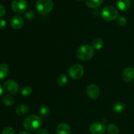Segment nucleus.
Returning <instances> with one entry per match:
<instances>
[{
  "mask_svg": "<svg viewBox=\"0 0 134 134\" xmlns=\"http://www.w3.org/2000/svg\"><path fill=\"white\" fill-rule=\"evenodd\" d=\"M43 121L40 116L31 115L27 116L23 122L24 128L30 132H34L39 129L42 125Z\"/></svg>",
  "mask_w": 134,
  "mask_h": 134,
  "instance_id": "obj_1",
  "label": "nucleus"
},
{
  "mask_svg": "<svg viewBox=\"0 0 134 134\" xmlns=\"http://www.w3.org/2000/svg\"><path fill=\"white\" fill-rule=\"evenodd\" d=\"M94 54V48L88 44L81 46L77 51V58L82 61H87L90 60L93 57Z\"/></svg>",
  "mask_w": 134,
  "mask_h": 134,
  "instance_id": "obj_2",
  "label": "nucleus"
},
{
  "mask_svg": "<svg viewBox=\"0 0 134 134\" xmlns=\"http://www.w3.org/2000/svg\"><path fill=\"white\" fill-rule=\"evenodd\" d=\"M54 7L52 0H37L36 3V9L41 14L45 15L52 10Z\"/></svg>",
  "mask_w": 134,
  "mask_h": 134,
  "instance_id": "obj_3",
  "label": "nucleus"
},
{
  "mask_svg": "<svg viewBox=\"0 0 134 134\" xmlns=\"http://www.w3.org/2000/svg\"><path fill=\"white\" fill-rule=\"evenodd\" d=\"M118 10L114 7L108 5L103 8L102 10V16L105 21H113L118 17Z\"/></svg>",
  "mask_w": 134,
  "mask_h": 134,
  "instance_id": "obj_4",
  "label": "nucleus"
},
{
  "mask_svg": "<svg viewBox=\"0 0 134 134\" xmlns=\"http://www.w3.org/2000/svg\"><path fill=\"white\" fill-rule=\"evenodd\" d=\"M84 68L81 64H74L69 69V75L73 79H79L84 75Z\"/></svg>",
  "mask_w": 134,
  "mask_h": 134,
  "instance_id": "obj_5",
  "label": "nucleus"
},
{
  "mask_svg": "<svg viewBox=\"0 0 134 134\" xmlns=\"http://www.w3.org/2000/svg\"><path fill=\"white\" fill-rule=\"evenodd\" d=\"M27 1L26 0H13L11 7L13 11L16 14H22L27 9Z\"/></svg>",
  "mask_w": 134,
  "mask_h": 134,
  "instance_id": "obj_6",
  "label": "nucleus"
},
{
  "mask_svg": "<svg viewBox=\"0 0 134 134\" xmlns=\"http://www.w3.org/2000/svg\"><path fill=\"white\" fill-rule=\"evenodd\" d=\"M3 88L5 91L9 94H14L18 91L19 86L16 81L13 80H8L4 83Z\"/></svg>",
  "mask_w": 134,
  "mask_h": 134,
  "instance_id": "obj_7",
  "label": "nucleus"
},
{
  "mask_svg": "<svg viewBox=\"0 0 134 134\" xmlns=\"http://www.w3.org/2000/svg\"><path fill=\"white\" fill-rule=\"evenodd\" d=\"M87 96L92 99H96L100 94V90L99 87L94 84L89 85L86 89Z\"/></svg>",
  "mask_w": 134,
  "mask_h": 134,
  "instance_id": "obj_8",
  "label": "nucleus"
},
{
  "mask_svg": "<svg viewBox=\"0 0 134 134\" xmlns=\"http://www.w3.org/2000/svg\"><path fill=\"white\" fill-rule=\"evenodd\" d=\"M106 127L103 123L96 122L91 124L90 131L92 134H103L105 132Z\"/></svg>",
  "mask_w": 134,
  "mask_h": 134,
  "instance_id": "obj_9",
  "label": "nucleus"
},
{
  "mask_svg": "<svg viewBox=\"0 0 134 134\" xmlns=\"http://www.w3.org/2000/svg\"><path fill=\"white\" fill-rule=\"evenodd\" d=\"M24 24L23 18L21 16H14L10 20V26L14 30L22 28Z\"/></svg>",
  "mask_w": 134,
  "mask_h": 134,
  "instance_id": "obj_10",
  "label": "nucleus"
},
{
  "mask_svg": "<svg viewBox=\"0 0 134 134\" xmlns=\"http://www.w3.org/2000/svg\"><path fill=\"white\" fill-rule=\"evenodd\" d=\"M122 78L126 82H130L134 79V68L128 67L123 71Z\"/></svg>",
  "mask_w": 134,
  "mask_h": 134,
  "instance_id": "obj_11",
  "label": "nucleus"
},
{
  "mask_svg": "<svg viewBox=\"0 0 134 134\" xmlns=\"http://www.w3.org/2000/svg\"><path fill=\"white\" fill-rule=\"evenodd\" d=\"M71 129L68 124L61 123L56 127V133L57 134H70Z\"/></svg>",
  "mask_w": 134,
  "mask_h": 134,
  "instance_id": "obj_12",
  "label": "nucleus"
},
{
  "mask_svg": "<svg viewBox=\"0 0 134 134\" xmlns=\"http://www.w3.org/2000/svg\"><path fill=\"white\" fill-rule=\"evenodd\" d=\"M116 5L120 10L125 11L131 7V0H117Z\"/></svg>",
  "mask_w": 134,
  "mask_h": 134,
  "instance_id": "obj_13",
  "label": "nucleus"
},
{
  "mask_svg": "<svg viewBox=\"0 0 134 134\" xmlns=\"http://www.w3.org/2000/svg\"><path fill=\"white\" fill-rule=\"evenodd\" d=\"M9 68L7 64H2L0 65V80L5 79L9 74Z\"/></svg>",
  "mask_w": 134,
  "mask_h": 134,
  "instance_id": "obj_14",
  "label": "nucleus"
},
{
  "mask_svg": "<svg viewBox=\"0 0 134 134\" xmlns=\"http://www.w3.org/2000/svg\"><path fill=\"white\" fill-rule=\"evenodd\" d=\"M29 111V108L26 105L20 104L16 108V113L19 116H24L26 115Z\"/></svg>",
  "mask_w": 134,
  "mask_h": 134,
  "instance_id": "obj_15",
  "label": "nucleus"
},
{
  "mask_svg": "<svg viewBox=\"0 0 134 134\" xmlns=\"http://www.w3.org/2000/svg\"><path fill=\"white\" fill-rule=\"evenodd\" d=\"M103 0H86V4L88 7L96 9L99 7L103 3Z\"/></svg>",
  "mask_w": 134,
  "mask_h": 134,
  "instance_id": "obj_16",
  "label": "nucleus"
},
{
  "mask_svg": "<svg viewBox=\"0 0 134 134\" xmlns=\"http://www.w3.org/2000/svg\"><path fill=\"white\" fill-rule=\"evenodd\" d=\"M92 47L96 50H100L102 48L104 44V42L100 38H96L92 41Z\"/></svg>",
  "mask_w": 134,
  "mask_h": 134,
  "instance_id": "obj_17",
  "label": "nucleus"
},
{
  "mask_svg": "<svg viewBox=\"0 0 134 134\" xmlns=\"http://www.w3.org/2000/svg\"><path fill=\"white\" fill-rule=\"evenodd\" d=\"M126 108V106L124 105V103H122V102H118V103H115L113 106V110L114 112L117 113H121L122 111H124Z\"/></svg>",
  "mask_w": 134,
  "mask_h": 134,
  "instance_id": "obj_18",
  "label": "nucleus"
},
{
  "mask_svg": "<svg viewBox=\"0 0 134 134\" xmlns=\"http://www.w3.org/2000/svg\"><path fill=\"white\" fill-rule=\"evenodd\" d=\"M68 77L65 75V74H62L60 75H59L58 77L56 79V83L58 86H63L64 85H66V83L68 82Z\"/></svg>",
  "mask_w": 134,
  "mask_h": 134,
  "instance_id": "obj_19",
  "label": "nucleus"
},
{
  "mask_svg": "<svg viewBox=\"0 0 134 134\" xmlns=\"http://www.w3.org/2000/svg\"><path fill=\"white\" fill-rule=\"evenodd\" d=\"M2 102L3 104L6 106H11L13 105L14 103V98L10 96H5L3 97L2 98Z\"/></svg>",
  "mask_w": 134,
  "mask_h": 134,
  "instance_id": "obj_20",
  "label": "nucleus"
},
{
  "mask_svg": "<svg viewBox=\"0 0 134 134\" xmlns=\"http://www.w3.org/2000/svg\"><path fill=\"white\" fill-rule=\"evenodd\" d=\"M107 131L109 134H119V128L113 124H110L107 126Z\"/></svg>",
  "mask_w": 134,
  "mask_h": 134,
  "instance_id": "obj_21",
  "label": "nucleus"
},
{
  "mask_svg": "<svg viewBox=\"0 0 134 134\" xmlns=\"http://www.w3.org/2000/svg\"><path fill=\"white\" fill-rule=\"evenodd\" d=\"M39 113H40V115L41 117L45 118L47 116H48L50 113V109L48 106H43L40 108V110H39Z\"/></svg>",
  "mask_w": 134,
  "mask_h": 134,
  "instance_id": "obj_22",
  "label": "nucleus"
},
{
  "mask_svg": "<svg viewBox=\"0 0 134 134\" xmlns=\"http://www.w3.org/2000/svg\"><path fill=\"white\" fill-rule=\"evenodd\" d=\"M31 93H32V89L30 86H25V87L22 88V90H21V94L24 96H30Z\"/></svg>",
  "mask_w": 134,
  "mask_h": 134,
  "instance_id": "obj_23",
  "label": "nucleus"
},
{
  "mask_svg": "<svg viewBox=\"0 0 134 134\" xmlns=\"http://www.w3.org/2000/svg\"><path fill=\"white\" fill-rule=\"evenodd\" d=\"M25 17H26L27 19L32 20H34V18H35V13H34V11H33V10H27V11H26V13H25Z\"/></svg>",
  "mask_w": 134,
  "mask_h": 134,
  "instance_id": "obj_24",
  "label": "nucleus"
},
{
  "mask_svg": "<svg viewBox=\"0 0 134 134\" xmlns=\"http://www.w3.org/2000/svg\"><path fill=\"white\" fill-rule=\"evenodd\" d=\"M1 134H15V131L11 127H6L3 130Z\"/></svg>",
  "mask_w": 134,
  "mask_h": 134,
  "instance_id": "obj_25",
  "label": "nucleus"
},
{
  "mask_svg": "<svg viewBox=\"0 0 134 134\" xmlns=\"http://www.w3.org/2000/svg\"><path fill=\"white\" fill-rule=\"evenodd\" d=\"M117 23L119 26H124L126 24L127 20L124 16H120L117 19Z\"/></svg>",
  "mask_w": 134,
  "mask_h": 134,
  "instance_id": "obj_26",
  "label": "nucleus"
},
{
  "mask_svg": "<svg viewBox=\"0 0 134 134\" xmlns=\"http://www.w3.org/2000/svg\"><path fill=\"white\" fill-rule=\"evenodd\" d=\"M6 14V9L3 5L0 4V18H2Z\"/></svg>",
  "mask_w": 134,
  "mask_h": 134,
  "instance_id": "obj_27",
  "label": "nucleus"
},
{
  "mask_svg": "<svg viewBox=\"0 0 134 134\" xmlns=\"http://www.w3.org/2000/svg\"><path fill=\"white\" fill-rule=\"evenodd\" d=\"M6 21L3 19H0V30H4L6 27Z\"/></svg>",
  "mask_w": 134,
  "mask_h": 134,
  "instance_id": "obj_28",
  "label": "nucleus"
},
{
  "mask_svg": "<svg viewBox=\"0 0 134 134\" xmlns=\"http://www.w3.org/2000/svg\"><path fill=\"white\" fill-rule=\"evenodd\" d=\"M37 134H49V132L46 129H40L37 132Z\"/></svg>",
  "mask_w": 134,
  "mask_h": 134,
  "instance_id": "obj_29",
  "label": "nucleus"
},
{
  "mask_svg": "<svg viewBox=\"0 0 134 134\" xmlns=\"http://www.w3.org/2000/svg\"><path fill=\"white\" fill-rule=\"evenodd\" d=\"M3 86L0 85V96L3 94Z\"/></svg>",
  "mask_w": 134,
  "mask_h": 134,
  "instance_id": "obj_30",
  "label": "nucleus"
},
{
  "mask_svg": "<svg viewBox=\"0 0 134 134\" xmlns=\"http://www.w3.org/2000/svg\"><path fill=\"white\" fill-rule=\"evenodd\" d=\"M18 134H30V133H29L28 132H24V131H23V132H20V133Z\"/></svg>",
  "mask_w": 134,
  "mask_h": 134,
  "instance_id": "obj_31",
  "label": "nucleus"
},
{
  "mask_svg": "<svg viewBox=\"0 0 134 134\" xmlns=\"http://www.w3.org/2000/svg\"><path fill=\"white\" fill-rule=\"evenodd\" d=\"M77 1H82V0H77Z\"/></svg>",
  "mask_w": 134,
  "mask_h": 134,
  "instance_id": "obj_32",
  "label": "nucleus"
}]
</instances>
